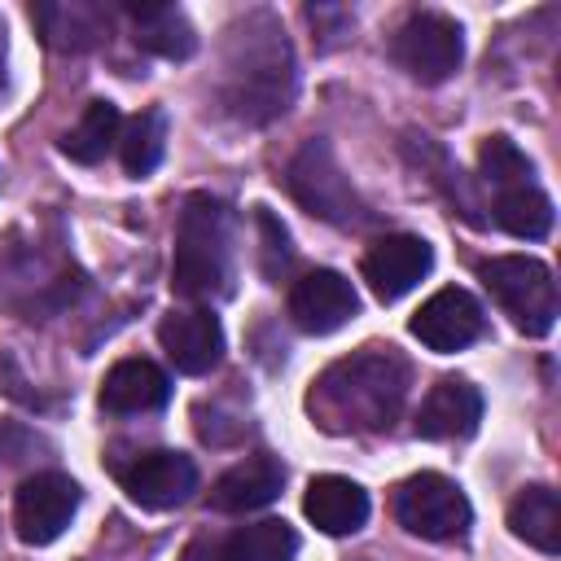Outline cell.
Here are the masks:
<instances>
[{
	"label": "cell",
	"instance_id": "cell-1",
	"mask_svg": "<svg viewBox=\"0 0 561 561\" xmlns=\"http://www.w3.org/2000/svg\"><path fill=\"white\" fill-rule=\"evenodd\" d=\"M408 364L386 346L355 351L324 368L307 394V412L329 434H377L399 416Z\"/></svg>",
	"mask_w": 561,
	"mask_h": 561
},
{
	"label": "cell",
	"instance_id": "cell-2",
	"mask_svg": "<svg viewBox=\"0 0 561 561\" xmlns=\"http://www.w3.org/2000/svg\"><path fill=\"white\" fill-rule=\"evenodd\" d=\"M294 101V53L272 13H250L228 31L224 105L241 123H267Z\"/></svg>",
	"mask_w": 561,
	"mask_h": 561
},
{
	"label": "cell",
	"instance_id": "cell-3",
	"mask_svg": "<svg viewBox=\"0 0 561 561\" xmlns=\"http://www.w3.org/2000/svg\"><path fill=\"white\" fill-rule=\"evenodd\" d=\"M232 276V228L228 210L210 193H193L175 224V259H171V289L180 298L206 302L228 289Z\"/></svg>",
	"mask_w": 561,
	"mask_h": 561
},
{
	"label": "cell",
	"instance_id": "cell-4",
	"mask_svg": "<svg viewBox=\"0 0 561 561\" xmlns=\"http://www.w3.org/2000/svg\"><path fill=\"white\" fill-rule=\"evenodd\" d=\"M478 280L495 298V307L513 320L517 333L543 337L557 324V285L552 272L530 254H495L478 263Z\"/></svg>",
	"mask_w": 561,
	"mask_h": 561
},
{
	"label": "cell",
	"instance_id": "cell-5",
	"mask_svg": "<svg viewBox=\"0 0 561 561\" xmlns=\"http://www.w3.org/2000/svg\"><path fill=\"white\" fill-rule=\"evenodd\" d=\"M394 517L408 535H421V539H434V543L465 539L469 526H473L469 495L443 473H412L408 482H399Z\"/></svg>",
	"mask_w": 561,
	"mask_h": 561
},
{
	"label": "cell",
	"instance_id": "cell-6",
	"mask_svg": "<svg viewBox=\"0 0 561 561\" xmlns=\"http://www.w3.org/2000/svg\"><path fill=\"white\" fill-rule=\"evenodd\" d=\"M390 57L416 83H443L465 61V35L447 13H412L390 39Z\"/></svg>",
	"mask_w": 561,
	"mask_h": 561
},
{
	"label": "cell",
	"instance_id": "cell-7",
	"mask_svg": "<svg viewBox=\"0 0 561 561\" xmlns=\"http://www.w3.org/2000/svg\"><path fill=\"white\" fill-rule=\"evenodd\" d=\"M285 180H289V193H294L311 215H320V219H329V224L351 228V224H364V219H368L364 202L355 197L351 180L337 171V162H333V153H329L324 140L302 145L298 158L289 162V175H285Z\"/></svg>",
	"mask_w": 561,
	"mask_h": 561
},
{
	"label": "cell",
	"instance_id": "cell-8",
	"mask_svg": "<svg viewBox=\"0 0 561 561\" xmlns=\"http://www.w3.org/2000/svg\"><path fill=\"white\" fill-rule=\"evenodd\" d=\"M79 513V482L48 469V473H31L18 491H13V530L22 543H53L70 517Z\"/></svg>",
	"mask_w": 561,
	"mask_h": 561
},
{
	"label": "cell",
	"instance_id": "cell-9",
	"mask_svg": "<svg viewBox=\"0 0 561 561\" xmlns=\"http://www.w3.org/2000/svg\"><path fill=\"white\" fill-rule=\"evenodd\" d=\"M118 482L123 491L140 504V508H180L193 491H197V465L184 451H140L127 465H118Z\"/></svg>",
	"mask_w": 561,
	"mask_h": 561
},
{
	"label": "cell",
	"instance_id": "cell-10",
	"mask_svg": "<svg viewBox=\"0 0 561 561\" xmlns=\"http://www.w3.org/2000/svg\"><path fill=\"white\" fill-rule=\"evenodd\" d=\"M434 267V250L425 237H412V232H390V237H377L364 259H359V272L368 280V289L381 298V302H394L403 298L408 289H416Z\"/></svg>",
	"mask_w": 561,
	"mask_h": 561
},
{
	"label": "cell",
	"instance_id": "cell-11",
	"mask_svg": "<svg viewBox=\"0 0 561 561\" xmlns=\"http://www.w3.org/2000/svg\"><path fill=\"white\" fill-rule=\"evenodd\" d=\"M408 329H412V337H421L430 351L451 355V351H465L469 342L482 337L486 316H482V307H478V298H473L469 289L447 285V289H438V294H430V298L421 302V311L412 316Z\"/></svg>",
	"mask_w": 561,
	"mask_h": 561
},
{
	"label": "cell",
	"instance_id": "cell-12",
	"mask_svg": "<svg viewBox=\"0 0 561 561\" xmlns=\"http://www.w3.org/2000/svg\"><path fill=\"white\" fill-rule=\"evenodd\" d=\"M355 311H359V294L333 267H316L302 280H294V289H289V320H294V329H302L311 337L342 329L346 320H355Z\"/></svg>",
	"mask_w": 561,
	"mask_h": 561
},
{
	"label": "cell",
	"instance_id": "cell-13",
	"mask_svg": "<svg viewBox=\"0 0 561 561\" xmlns=\"http://www.w3.org/2000/svg\"><path fill=\"white\" fill-rule=\"evenodd\" d=\"M158 342H162L167 359L188 377H206L224 359V329H219V316L206 307L167 311L158 324Z\"/></svg>",
	"mask_w": 561,
	"mask_h": 561
},
{
	"label": "cell",
	"instance_id": "cell-14",
	"mask_svg": "<svg viewBox=\"0 0 561 561\" xmlns=\"http://www.w3.org/2000/svg\"><path fill=\"white\" fill-rule=\"evenodd\" d=\"M482 421V390L465 377H443L430 386V394L416 408V434L434 443L469 438Z\"/></svg>",
	"mask_w": 561,
	"mask_h": 561
},
{
	"label": "cell",
	"instance_id": "cell-15",
	"mask_svg": "<svg viewBox=\"0 0 561 561\" xmlns=\"http://www.w3.org/2000/svg\"><path fill=\"white\" fill-rule=\"evenodd\" d=\"M171 399V381L153 359H118L101 381V408L110 416H145Z\"/></svg>",
	"mask_w": 561,
	"mask_h": 561
},
{
	"label": "cell",
	"instance_id": "cell-16",
	"mask_svg": "<svg viewBox=\"0 0 561 561\" xmlns=\"http://www.w3.org/2000/svg\"><path fill=\"white\" fill-rule=\"evenodd\" d=\"M285 486V465L267 451L245 456L241 465H232L228 473H219V482L210 486V508L219 513H254L263 504H272Z\"/></svg>",
	"mask_w": 561,
	"mask_h": 561
},
{
	"label": "cell",
	"instance_id": "cell-17",
	"mask_svg": "<svg viewBox=\"0 0 561 561\" xmlns=\"http://www.w3.org/2000/svg\"><path fill=\"white\" fill-rule=\"evenodd\" d=\"M302 513L324 535H355L368 522V491L342 473H320L307 482Z\"/></svg>",
	"mask_w": 561,
	"mask_h": 561
},
{
	"label": "cell",
	"instance_id": "cell-18",
	"mask_svg": "<svg viewBox=\"0 0 561 561\" xmlns=\"http://www.w3.org/2000/svg\"><path fill=\"white\" fill-rule=\"evenodd\" d=\"M508 530L522 543L557 557L561 552V500H557V491L543 486V482L522 486L513 495V504H508Z\"/></svg>",
	"mask_w": 561,
	"mask_h": 561
},
{
	"label": "cell",
	"instance_id": "cell-19",
	"mask_svg": "<svg viewBox=\"0 0 561 561\" xmlns=\"http://www.w3.org/2000/svg\"><path fill=\"white\" fill-rule=\"evenodd\" d=\"M127 18L136 31V44L167 61H184L197 48V31L175 4H127Z\"/></svg>",
	"mask_w": 561,
	"mask_h": 561
},
{
	"label": "cell",
	"instance_id": "cell-20",
	"mask_svg": "<svg viewBox=\"0 0 561 561\" xmlns=\"http://www.w3.org/2000/svg\"><path fill=\"white\" fill-rule=\"evenodd\" d=\"M31 18L39 22L44 31V44L61 48V53H83L101 39L105 31V13L96 4H83V0H61V4H35Z\"/></svg>",
	"mask_w": 561,
	"mask_h": 561
},
{
	"label": "cell",
	"instance_id": "cell-21",
	"mask_svg": "<svg viewBox=\"0 0 561 561\" xmlns=\"http://www.w3.org/2000/svg\"><path fill=\"white\" fill-rule=\"evenodd\" d=\"M495 224L517 241H539L552 232V202L535 180L500 188L495 193Z\"/></svg>",
	"mask_w": 561,
	"mask_h": 561
},
{
	"label": "cell",
	"instance_id": "cell-22",
	"mask_svg": "<svg viewBox=\"0 0 561 561\" xmlns=\"http://www.w3.org/2000/svg\"><path fill=\"white\" fill-rule=\"evenodd\" d=\"M118 131H123L118 110H114L110 101H88V110L79 114V123L61 136V153H66L70 162L92 167V162H101V158L118 145Z\"/></svg>",
	"mask_w": 561,
	"mask_h": 561
},
{
	"label": "cell",
	"instance_id": "cell-23",
	"mask_svg": "<svg viewBox=\"0 0 561 561\" xmlns=\"http://www.w3.org/2000/svg\"><path fill=\"white\" fill-rule=\"evenodd\" d=\"M167 153V114L162 110H145L136 118L123 123L118 131V158H123V171L145 180Z\"/></svg>",
	"mask_w": 561,
	"mask_h": 561
},
{
	"label": "cell",
	"instance_id": "cell-24",
	"mask_svg": "<svg viewBox=\"0 0 561 561\" xmlns=\"http://www.w3.org/2000/svg\"><path fill=\"white\" fill-rule=\"evenodd\" d=\"M232 561H294L298 557V535L280 517H263L254 526H241L228 535Z\"/></svg>",
	"mask_w": 561,
	"mask_h": 561
},
{
	"label": "cell",
	"instance_id": "cell-25",
	"mask_svg": "<svg viewBox=\"0 0 561 561\" xmlns=\"http://www.w3.org/2000/svg\"><path fill=\"white\" fill-rule=\"evenodd\" d=\"M478 171L482 180L500 193V188H513V184H530V158L508 140V136H486L482 149H478Z\"/></svg>",
	"mask_w": 561,
	"mask_h": 561
},
{
	"label": "cell",
	"instance_id": "cell-26",
	"mask_svg": "<svg viewBox=\"0 0 561 561\" xmlns=\"http://www.w3.org/2000/svg\"><path fill=\"white\" fill-rule=\"evenodd\" d=\"M180 561H232V552H228V539L202 535V539H193V543L180 552Z\"/></svg>",
	"mask_w": 561,
	"mask_h": 561
},
{
	"label": "cell",
	"instance_id": "cell-27",
	"mask_svg": "<svg viewBox=\"0 0 561 561\" xmlns=\"http://www.w3.org/2000/svg\"><path fill=\"white\" fill-rule=\"evenodd\" d=\"M0 83H4V26H0Z\"/></svg>",
	"mask_w": 561,
	"mask_h": 561
}]
</instances>
